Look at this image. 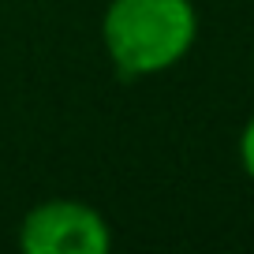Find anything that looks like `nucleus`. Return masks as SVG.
<instances>
[{
  "label": "nucleus",
  "mask_w": 254,
  "mask_h": 254,
  "mask_svg": "<svg viewBox=\"0 0 254 254\" xmlns=\"http://www.w3.org/2000/svg\"><path fill=\"white\" fill-rule=\"evenodd\" d=\"M198 38V11L190 0H109L101 41L120 79L161 75L183 60Z\"/></svg>",
  "instance_id": "obj_1"
},
{
  "label": "nucleus",
  "mask_w": 254,
  "mask_h": 254,
  "mask_svg": "<svg viewBox=\"0 0 254 254\" xmlns=\"http://www.w3.org/2000/svg\"><path fill=\"white\" fill-rule=\"evenodd\" d=\"M19 247L26 254H109L112 228L101 209L79 198L38 202L19 224Z\"/></svg>",
  "instance_id": "obj_2"
},
{
  "label": "nucleus",
  "mask_w": 254,
  "mask_h": 254,
  "mask_svg": "<svg viewBox=\"0 0 254 254\" xmlns=\"http://www.w3.org/2000/svg\"><path fill=\"white\" fill-rule=\"evenodd\" d=\"M239 165H243V172L254 180V116L247 120L243 135H239Z\"/></svg>",
  "instance_id": "obj_3"
}]
</instances>
